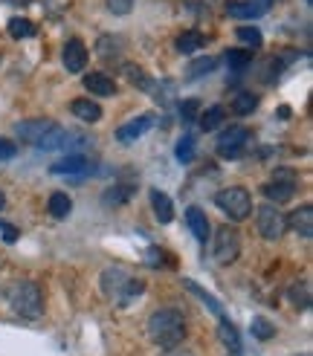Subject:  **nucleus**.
Segmentation results:
<instances>
[{"label":"nucleus","instance_id":"1","mask_svg":"<svg viewBox=\"0 0 313 356\" xmlns=\"http://www.w3.org/2000/svg\"><path fill=\"white\" fill-rule=\"evenodd\" d=\"M183 336H186V322H183L180 310L163 307V310L151 313V318H148V339L154 345L171 350V348H177L183 342Z\"/></svg>","mask_w":313,"mask_h":356},{"label":"nucleus","instance_id":"2","mask_svg":"<svg viewBox=\"0 0 313 356\" xmlns=\"http://www.w3.org/2000/svg\"><path fill=\"white\" fill-rule=\"evenodd\" d=\"M99 287H102L104 298H111L113 305L125 307L139 293H143V281L131 278V273L125 270V266H108V270L102 273V278H99Z\"/></svg>","mask_w":313,"mask_h":356},{"label":"nucleus","instance_id":"3","mask_svg":"<svg viewBox=\"0 0 313 356\" xmlns=\"http://www.w3.org/2000/svg\"><path fill=\"white\" fill-rule=\"evenodd\" d=\"M9 307L21 318H41L44 316V293L35 281H15L6 290Z\"/></svg>","mask_w":313,"mask_h":356},{"label":"nucleus","instance_id":"4","mask_svg":"<svg viewBox=\"0 0 313 356\" xmlns=\"http://www.w3.org/2000/svg\"><path fill=\"white\" fill-rule=\"evenodd\" d=\"M215 203L220 206V211H226L230 215V220H247L252 215V197H250V191L247 188H241V186H230V188H223L215 194Z\"/></svg>","mask_w":313,"mask_h":356},{"label":"nucleus","instance_id":"5","mask_svg":"<svg viewBox=\"0 0 313 356\" xmlns=\"http://www.w3.org/2000/svg\"><path fill=\"white\" fill-rule=\"evenodd\" d=\"M255 226L264 241H282L287 232V220L282 211H278V206H273V203H264L255 209Z\"/></svg>","mask_w":313,"mask_h":356},{"label":"nucleus","instance_id":"6","mask_svg":"<svg viewBox=\"0 0 313 356\" xmlns=\"http://www.w3.org/2000/svg\"><path fill=\"white\" fill-rule=\"evenodd\" d=\"M261 194L270 200V203H287L293 194H296V174L290 168H275L273 174V183H267L264 188H261Z\"/></svg>","mask_w":313,"mask_h":356},{"label":"nucleus","instance_id":"7","mask_svg":"<svg viewBox=\"0 0 313 356\" xmlns=\"http://www.w3.org/2000/svg\"><path fill=\"white\" fill-rule=\"evenodd\" d=\"M241 255V235L232 226H220L215 232V261L218 264H235V258Z\"/></svg>","mask_w":313,"mask_h":356},{"label":"nucleus","instance_id":"8","mask_svg":"<svg viewBox=\"0 0 313 356\" xmlns=\"http://www.w3.org/2000/svg\"><path fill=\"white\" fill-rule=\"evenodd\" d=\"M247 139H250L247 128L235 124V128L223 131V134L218 136V154L226 156V159H238V156L243 154V145H247Z\"/></svg>","mask_w":313,"mask_h":356},{"label":"nucleus","instance_id":"9","mask_svg":"<svg viewBox=\"0 0 313 356\" xmlns=\"http://www.w3.org/2000/svg\"><path fill=\"white\" fill-rule=\"evenodd\" d=\"M52 124L56 122H49V119H24V122L15 124V134L21 142H29V145L38 148V142L52 131Z\"/></svg>","mask_w":313,"mask_h":356},{"label":"nucleus","instance_id":"10","mask_svg":"<svg viewBox=\"0 0 313 356\" xmlns=\"http://www.w3.org/2000/svg\"><path fill=\"white\" fill-rule=\"evenodd\" d=\"M273 0H230L226 3V15L230 17H243V21H252V17L267 15Z\"/></svg>","mask_w":313,"mask_h":356},{"label":"nucleus","instance_id":"11","mask_svg":"<svg viewBox=\"0 0 313 356\" xmlns=\"http://www.w3.org/2000/svg\"><path fill=\"white\" fill-rule=\"evenodd\" d=\"M61 61H64V67H67V73H81V70L87 67V47H84V41L70 38V41L64 44Z\"/></svg>","mask_w":313,"mask_h":356},{"label":"nucleus","instance_id":"12","mask_svg":"<svg viewBox=\"0 0 313 356\" xmlns=\"http://www.w3.org/2000/svg\"><path fill=\"white\" fill-rule=\"evenodd\" d=\"M151 128H154V113H143V116H136V119H131V122L122 124V128L116 131V139L128 145V142H136L139 136L148 134Z\"/></svg>","mask_w":313,"mask_h":356},{"label":"nucleus","instance_id":"13","mask_svg":"<svg viewBox=\"0 0 313 356\" xmlns=\"http://www.w3.org/2000/svg\"><path fill=\"white\" fill-rule=\"evenodd\" d=\"M287 220V226L293 229V232H299L302 238H313V209L305 203V206H299V209H296L293 211V215L290 218H284Z\"/></svg>","mask_w":313,"mask_h":356},{"label":"nucleus","instance_id":"14","mask_svg":"<svg viewBox=\"0 0 313 356\" xmlns=\"http://www.w3.org/2000/svg\"><path fill=\"white\" fill-rule=\"evenodd\" d=\"M81 81H84V90L93 93V96H113L116 93V81L104 73H87Z\"/></svg>","mask_w":313,"mask_h":356},{"label":"nucleus","instance_id":"15","mask_svg":"<svg viewBox=\"0 0 313 356\" xmlns=\"http://www.w3.org/2000/svg\"><path fill=\"white\" fill-rule=\"evenodd\" d=\"M87 168H90V159H87L84 154H67V156L58 159V163L49 165L52 174H79V171H87Z\"/></svg>","mask_w":313,"mask_h":356},{"label":"nucleus","instance_id":"16","mask_svg":"<svg viewBox=\"0 0 313 356\" xmlns=\"http://www.w3.org/2000/svg\"><path fill=\"white\" fill-rule=\"evenodd\" d=\"M186 223H188V229H191V235H195L200 243H206L209 241V220H206V215H203V209H198V206H188L186 209Z\"/></svg>","mask_w":313,"mask_h":356},{"label":"nucleus","instance_id":"17","mask_svg":"<svg viewBox=\"0 0 313 356\" xmlns=\"http://www.w3.org/2000/svg\"><path fill=\"white\" fill-rule=\"evenodd\" d=\"M151 209L160 223H171L174 220V206H171V197L160 188H151Z\"/></svg>","mask_w":313,"mask_h":356},{"label":"nucleus","instance_id":"18","mask_svg":"<svg viewBox=\"0 0 313 356\" xmlns=\"http://www.w3.org/2000/svg\"><path fill=\"white\" fill-rule=\"evenodd\" d=\"M47 209H49V215L56 218V220H64L70 211H73V200H70V194H67V191H52Z\"/></svg>","mask_w":313,"mask_h":356},{"label":"nucleus","instance_id":"19","mask_svg":"<svg viewBox=\"0 0 313 356\" xmlns=\"http://www.w3.org/2000/svg\"><path fill=\"white\" fill-rule=\"evenodd\" d=\"M96 52H99L102 61L113 64V61H119V56H122V41L113 38V35H102L99 44H96Z\"/></svg>","mask_w":313,"mask_h":356},{"label":"nucleus","instance_id":"20","mask_svg":"<svg viewBox=\"0 0 313 356\" xmlns=\"http://www.w3.org/2000/svg\"><path fill=\"white\" fill-rule=\"evenodd\" d=\"M70 111H73V113H76L81 122H87V124L102 119V108H99L96 102H90V99H73V104H70Z\"/></svg>","mask_w":313,"mask_h":356},{"label":"nucleus","instance_id":"21","mask_svg":"<svg viewBox=\"0 0 313 356\" xmlns=\"http://www.w3.org/2000/svg\"><path fill=\"white\" fill-rule=\"evenodd\" d=\"M203 44H206V35L198 32V29H188L177 38V52H183V56H195Z\"/></svg>","mask_w":313,"mask_h":356},{"label":"nucleus","instance_id":"22","mask_svg":"<svg viewBox=\"0 0 313 356\" xmlns=\"http://www.w3.org/2000/svg\"><path fill=\"white\" fill-rule=\"evenodd\" d=\"M125 70V76H128V81L134 84V87H139V90H148V93H156V84L151 81V76L145 73L143 67H134V64H125L122 67Z\"/></svg>","mask_w":313,"mask_h":356},{"label":"nucleus","instance_id":"23","mask_svg":"<svg viewBox=\"0 0 313 356\" xmlns=\"http://www.w3.org/2000/svg\"><path fill=\"white\" fill-rule=\"evenodd\" d=\"M218 67V61L212 58V56H200V58H195L188 67H186V79L188 81H198L200 76H206V73H212V70Z\"/></svg>","mask_w":313,"mask_h":356},{"label":"nucleus","instance_id":"24","mask_svg":"<svg viewBox=\"0 0 313 356\" xmlns=\"http://www.w3.org/2000/svg\"><path fill=\"white\" fill-rule=\"evenodd\" d=\"M131 194H134V183H116V186H111L108 191H104V203L108 206H122V203L131 200Z\"/></svg>","mask_w":313,"mask_h":356},{"label":"nucleus","instance_id":"25","mask_svg":"<svg viewBox=\"0 0 313 356\" xmlns=\"http://www.w3.org/2000/svg\"><path fill=\"white\" fill-rule=\"evenodd\" d=\"M183 287H186L188 293H195V296L203 301V305H209V307H212V313H215L218 318H223V307H220V301H218V298H212V296H209L206 290H200V287H198V284L191 281V278H183Z\"/></svg>","mask_w":313,"mask_h":356},{"label":"nucleus","instance_id":"26","mask_svg":"<svg viewBox=\"0 0 313 356\" xmlns=\"http://www.w3.org/2000/svg\"><path fill=\"white\" fill-rule=\"evenodd\" d=\"M250 330H252L255 339H261V342H267V339H273V336H275V325L270 322V318H264V316H255L250 322Z\"/></svg>","mask_w":313,"mask_h":356},{"label":"nucleus","instance_id":"27","mask_svg":"<svg viewBox=\"0 0 313 356\" xmlns=\"http://www.w3.org/2000/svg\"><path fill=\"white\" fill-rule=\"evenodd\" d=\"M223 56H226V64H230V70H235V73H241L243 67L252 64V52H247V49H226Z\"/></svg>","mask_w":313,"mask_h":356},{"label":"nucleus","instance_id":"28","mask_svg":"<svg viewBox=\"0 0 313 356\" xmlns=\"http://www.w3.org/2000/svg\"><path fill=\"white\" fill-rule=\"evenodd\" d=\"M9 35H12V38H17V41H21V38H32V35H35V24L29 21V17H12V21H9Z\"/></svg>","mask_w":313,"mask_h":356},{"label":"nucleus","instance_id":"29","mask_svg":"<svg viewBox=\"0 0 313 356\" xmlns=\"http://www.w3.org/2000/svg\"><path fill=\"white\" fill-rule=\"evenodd\" d=\"M220 342L226 345V348H230L232 353H238L241 350V339H238V330H235V325L232 322H226V318H220Z\"/></svg>","mask_w":313,"mask_h":356},{"label":"nucleus","instance_id":"30","mask_svg":"<svg viewBox=\"0 0 313 356\" xmlns=\"http://www.w3.org/2000/svg\"><path fill=\"white\" fill-rule=\"evenodd\" d=\"M223 119H226V111H223V108H209V111H203V113H200V131H215V128H220Z\"/></svg>","mask_w":313,"mask_h":356},{"label":"nucleus","instance_id":"31","mask_svg":"<svg viewBox=\"0 0 313 356\" xmlns=\"http://www.w3.org/2000/svg\"><path fill=\"white\" fill-rule=\"evenodd\" d=\"M255 108H258V96H255V93H238V99H235V104H232V111H235L238 116H250Z\"/></svg>","mask_w":313,"mask_h":356},{"label":"nucleus","instance_id":"32","mask_svg":"<svg viewBox=\"0 0 313 356\" xmlns=\"http://www.w3.org/2000/svg\"><path fill=\"white\" fill-rule=\"evenodd\" d=\"M287 296H290V301L299 310H307L310 307V290H307V284H293Z\"/></svg>","mask_w":313,"mask_h":356},{"label":"nucleus","instance_id":"33","mask_svg":"<svg viewBox=\"0 0 313 356\" xmlns=\"http://www.w3.org/2000/svg\"><path fill=\"white\" fill-rule=\"evenodd\" d=\"M238 38L247 44V47H252V49H258L261 44H264V35H261L258 26H241V29H238Z\"/></svg>","mask_w":313,"mask_h":356},{"label":"nucleus","instance_id":"34","mask_svg":"<svg viewBox=\"0 0 313 356\" xmlns=\"http://www.w3.org/2000/svg\"><path fill=\"white\" fill-rule=\"evenodd\" d=\"M177 159H180V163H191V159H195V136H191V134H186L177 142Z\"/></svg>","mask_w":313,"mask_h":356},{"label":"nucleus","instance_id":"35","mask_svg":"<svg viewBox=\"0 0 313 356\" xmlns=\"http://www.w3.org/2000/svg\"><path fill=\"white\" fill-rule=\"evenodd\" d=\"M198 111H200V104H198V99H186L183 104H180V116L186 119V122H191L198 116Z\"/></svg>","mask_w":313,"mask_h":356},{"label":"nucleus","instance_id":"36","mask_svg":"<svg viewBox=\"0 0 313 356\" xmlns=\"http://www.w3.org/2000/svg\"><path fill=\"white\" fill-rule=\"evenodd\" d=\"M134 9V0H108V12L111 15H128Z\"/></svg>","mask_w":313,"mask_h":356},{"label":"nucleus","instance_id":"37","mask_svg":"<svg viewBox=\"0 0 313 356\" xmlns=\"http://www.w3.org/2000/svg\"><path fill=\"white\" fill-rule=\"evenodd\" d=\"M15 154H17L15 142H12V139H6V136H0V159H12Z\"/></svg>","mask_w":313,"mask_h":356},{"label":"nucleus","instance_id":"38","mask_svg":"<svg viewBox=\"0 0 313 356\" xmlns=\"http://www.w3.org/2000/svg\"><path fill=\"white\" fill-rule=\"evenodd\" d=\"M163 258H166V255L160 252V249H156V246H148V252H145V264H148V266H160Z\"/></svg>","mask_w":313,"mask_h":356},{"label":"nucleus","instance_id":"39","mask_svg":"<svg viewBox=\"0 0 313 356\" xmlns=\"http://www.w3.org/2000/svg\"><path fill=\"white\" fill-rule=\"evenodd\" d=\"M0 232H3V241H6V243H15V241H17V229L9 226V223H3V220H0Z\"/></svg>","mask_w":313,"mask_h":356},{"label":"nucleus","instance_id":"40","mask_svg":"<svg viewBox=\"0 0 313 356\" xmlns=\"http://www.w3.org/2000/svg\"><path fill=\"white\" fill-rule=\"evenodd\" d=\"M166 356H191V353H186V350H168Z\"/></svg>","mask_w":313,"mask_h":356},{"label":"nucleus","instance_id":"41","mask_svg":"<svg viewBox=\"0 0 313 356\" xmlns=\"http://www.w3.org/2000/svg\"><path fill=\"white\" fill-rule=\"evenodd\" d=\"M9 3H12V6H26L29 0H9Z\"/></svg>","mask_w":313,"mask_h":356},{"label":"nucleus","instance_id":"42","mask_svg":"<svg viewBox=\"0 0 313 356\" xmlns=\"http://www.w3.org/2000/svg\"><path fill=\"white\" fill-rule=\"evenodd\" d=\"M6 206V197H3V191H0V209H3Z\"/></svg>","mask_w":313,"mask_h":356},{"label":"nucleus","instance_id":"43","mask_svg":"<svg viewBox=\"0 0 313 356\" xmlns=\"http://www.w3.org/2000/svg\"><path fill=\"white\" fill-rule=\"evenodd\" d=\"M307 3H313V0H307Z\"/></svg>","mask_w":313,"mask_h":356}]
</instances>
